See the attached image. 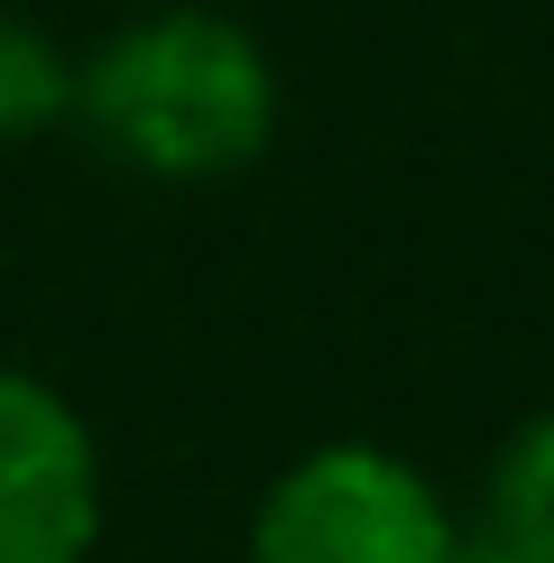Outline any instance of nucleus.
I'll return each instance as SVG.
<instances>
[{"label": "nucleus", "mask_w": 554, "mask_h": 563, "mask_svg": "<svg viewBox=\"0 0 554 563\" xmlns=\"http://www.w3.org/2000/svg\"><path fill=\"white\" fill-rule=\"evenodd\" d=\"M75 121L138 176H231L277 130V65L241 19L157 10L75 65Z\"/></svg>", "instance_id": "1"}, {"label": "nucleus", "mask_w": 554, "mask_h": 563, "mask_svg": "<svg viewBox=\"0 0 554 563\" xmlns=\"http://www.w3.org/2000/svg\"><path fill=\"white\" fill-rule=\"evenodd\" d=\"M250 563H453V518L416 462L379 443H323L268 481Z\"/></svg>", "instance_id": "2"}, {"label": "nucleus", "mask_w": 554, "mask_h": 563, "mask_svg": "<svg viewBox=\"0 0 554 563\" xmlns=\"http://www.w3.org/2000/svg\"><path fill=\"white\" fill-rule=\"evenodd\" d=\"M102 536V453L46 379L0 369V563H84Z\"/></svg>", "instance_id": "3"}, {"label": "nucleus", "mask_w": 554, "mask_h": 563, "mask_svg": "<svg viewBox=\"0 0 554 563\" xmlns=\"http://www.w3.org/2000/svg\"><path fill=\"white\" fill-rule=\"evenodd\" d=\"M65 111H75V65L56 56V37H46L37 19L0 10V148L56 130Z\"/></svg>", "instance_id": "4"}, {"label": "nucleus", "mask_w": 554, "mask_h": 563, "mask_svg": "<svg viewBox=\"0 0 554 563\" xmlns=\"http://www.w3.org/2000/svg\"><path fill=\"white\" fill-rule=\"evenodd\" d=\"M480 518L536 536V545L554 554V416H536V426H518V434L499 443V462H490V508H480Z\"/></svg>", "instance_id": "5"}, {"label": "nucleus", "mask_w": 554, "mask_h": 563, "mask_svg": "<svg viewBox=\"0 0 554 563\" xmlns=\"http://www.w3.org/2000/svg\"><path fill=\"white\" fill-rule=\"evenodd\" d=\"M453 563H554L536 536H518V527H499V518H480L472 536L453 527Z\"/></svg>", "instance_id": "6"}]
</instances>
